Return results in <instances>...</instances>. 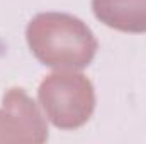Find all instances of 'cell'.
Wrapping results in <instances>:
<instances>
[{"label": "cell", "mask_w": 146, "mask_h": 144, "mask_svg": "<svg viewBox=\"0 0 146 144\" xmlns=\"http://www.w3.org/2000/svg\"><path fill=\"white\" fill-rule=\"evenodd\" d=\"M26 37L37 59L56 70H82L97 53L90 27L70 14H37L27 24Z\"/></svg>", "instance_id": "6da1fadb"}, {"label": "cell", "mask_w": 146, "mask_h": 144, "mask_svg": "<svg viewBox=\"0 0 146 144\" xmlns=\"http://www.w3.org/2000/svg\"><path fill=\"white\" fill-rule=\"evenodd\" d=\"M39 102L46 117L61 129L83 126L95 107L90 80L75 70L48 75L39 85Z\"/></svg>", "instance_id": "7a4b0ae2"}, {"label": "cell", "mask_w": 146, "mask_h": 144, "mask_svg": "<svg viewBox=\"0 0 146 144\" xmlns=\"http://www.w3.org/2000/svg\"><path fill=\"white\" fill-rule=\"evenodd\" d=\"M46 137V122L36 104L22 88H10L0 108V143H42Z\"/></svg>", "instance_id": "3957f363"}, {"label": "cell", "mask_w": 146, "mask_h": 144, "mask_svg": "<svg viewBox=\"0 0 146 144\" xmlns=\"http://www.w3.org/2000/svg\"><path fill=\"white\" fill-rule=\"evenodd\" d=\"M92 9L106 26L124 32H146V0H92Z\"/></svg>", "instance_id": "277c9868"}]
</instances>
